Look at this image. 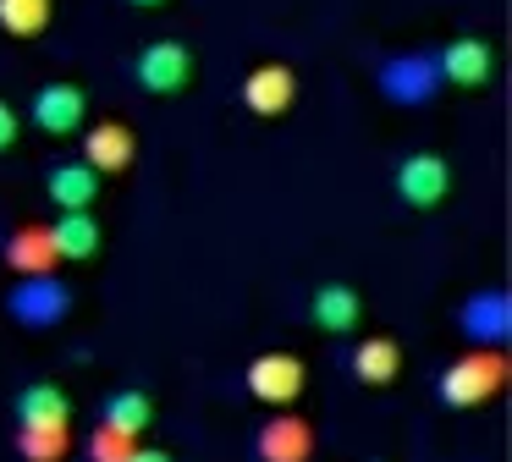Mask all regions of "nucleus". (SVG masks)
Masks as SVG:
<instances>
[{
  "label": "nucleus",
  "instance_id": "1",
  "mask_svg": "<svg viewBox=\"0 0 512 462\" xmlns=\"http://www.w3.org/2000/svg\"><path fill=\"white\" fill-rule=\"evenodd\" d=\"M375 88L386 105L397 110H430L435 99L446 94L441 66H435V50H391L375 61Z\"/></svg>",
  "mask_w": 512,
  "mask_h": 462
},
{
  "label": "nucleus",
  "instance_id": "2",
  "mask_svg": "<svg viewBox=\"0 0 512 462\" xmlns=\"http://www.w3.org/2000/svg\"><path fill=\"white\" fill-rule=\"evenodd\" d=\"M501 385H507V358H501V347H468L463 358H452L441 369L435 396H441V407H452V413H468V407H485Z\"/></svg>",
  "mask_w": 512,
  "mask_h": 462
},
{
  "label": "nucleus",
  "instance_id": "3",
  "mask_svg": "<svg viewBox=\"0 0 512 462\" xmlns=\"http://www.w3.org/2000/svg\"><path fill=\"white\" fill-rule=\"evenodd\" d=\"M6 314L23 330H56L72 314V281L61 270H39V275H17L6 292Z\"/></svg>",
  "mask_w": 512,
  "mask_h": 462
},
{
  "label": "nucleus",
  "instance_id": "4",
  "mask_svg": "<svg viewBox=\"0 0 512 462\" xmlns=\"http://www.w3.org/2000/svg\"><path fill=\"white\" fill-rule=\"evenodd\" d=\"M133 83L144 88L149 99H177L182 88L193 83V50L182 39H149L144 50L133 55Z\"/></svg>",
  "mask_w": 512,
  "mask_h": 462
},
{
  "label": "nucleus",
  "instance_id": "5",
  "mask_svg": "<svg viewBox=\"0 0 512 462\" xmlns=\"http://www.w3.org/2000/svg\"><path fill=\"white\" fill-rule=\"evenodd\" d=\"M28 127L45 132V138H72V132L89 127V94L67 77H50L28 99Z\"/></svg>",
  "mask_w": 512,
  "mask_h": 462
},
{
  "label": "nucleus",
  "instance_id": "6",
  "mask_svg": "<svg viewBox=\"0 0 512 462\" xmlns=\"http://www.w3.org/2000/svg\"><path fill=\"white\" fill-rule=\"evenodd\" d=\"M391 187H397V198L408 209H435V204H446V193H452V165H446V154H435V149H413V154L397 160Z\"/></svg>",
  "mask_w": 512,
  "mask_h": 462
},
{
  "label": "nucleus",
  "instance_id": "7",
  "mask_svg": "<svg viewBox=\"0 0 512 462\" xmlns=\"http://www.w3.org/2000/svg\"><path fill=\"white\" fill-rule=\"evenodd\" d=\"M457 330H463L468 347H507L512 336V297L501 286H485V292L463 297L457 303Z\"/></svg>",
  "mask_w": 512,
  "mask_h": 462
},
{
  "label": "nucleus",
  "instance_id": "8",
  "mask_svg": "<svg viewBox=\"0 0 512 462\" xmlns=\"http://www.w3.org/2000/svg\"><path fill=\"white\" fill-rule=\"evenodd\" d=\"M303 380H309V369L292 352H259L248 363V396H259L265 407H292L303 396Z\"/></svg>",
  "mask_w": 512,
  "mask_h": 462
},
{
  "label": "nucleus",
  "instance_id": "9",
  "mask_svg": "<svg viewBox=\"0 0 512 462\" xmlns=\"http://www.w3.org/2000/svg\"><path fill=\"white\" fill-rule=\"evenodd\" d=\"M254 457L259 462H309L314 457V429L292 407H276L265 424L254 429Z\"/></svg>",
  "mask_w": 512,
  "mask_h": 462
},
{
  "label": "nucleus",
  "instance_id": "10",
  "mask_svg": "<svg viewBox=\"0 0 512 462\" xmlns=\"http://www.w3.org/2000/svg\"><path fill=\"white\" fill-rule=\"evenodd\" d=\"M435 66H441L446 88H485L490 77H496V50H490V39H479V33H463V39L435 50Z\"/></svg>",
  "mask_w": 512,
  "mask_h": 462
},
{
  "label": "nucleus",
  "instance_id": "11",
  "mask_svg": "<svg viewBox=\"0 0 512 462\" xmlns=\"http://www.w3.org/2000/svg\"><path fill=\"white\" fill-rule=\"evenodd\" d=\"M50 226V242H56V259L61 264H89L100 259L105 248V226L94 209H56V220H45Z\"/></svg>",
  "mask_w": 512,
  "mask_h": 462
},
{
  "label": "nucleus",
  "instance_id": "12",
  "mask_svg": "<svg viewBox=\"0 0 512 462\" xmlns=\"http://www.w3.org/2000/svg\"><path fill=\"white\" fill-rule=\"evenodd\" d=\"M100 193H105V176L94 171L89 160H50V171H45V198L56 209H94L100 204Z\"/></svg>",
  "mask_w": 512,
  "mask_h": 462
},
{
  "label": "nucleus",
  "instance_id": "13",
  "mask_svg": "<svg viewBox=\"0 0 512 462\" xmlns=\"http://www.w3.org/2000/svg\"><path fill=\"white\" fill-rule=\"evenodd\" d=\"M83 160H89L100 176L133 171V160H138L133 127H127V121H94V127H83Z\"/></svg>",
  "mask_w": 512,
  "mask_h": 462
},
{
  "label": "nucleus",
  "instance_id": "14",
  "mask_svg": "<svg viewBox=\"0 0 512 462\" xmlns=\"http://www.w3.org/2000/svg\"><path fill=\"white\" fill-rule=\"evenodd\" d=\"M309 319L325 336H347V330H358V319H364V297L347 281H325V286H314V297H309Z\"/></svg>",
  "mask_w": 512,
  "mask_h": 462
},
{
  "label": "nucleus",
  "instance_id": "15",
  "mask_svg": "<svg viewBox=\"0 0 512 462\" xmlns=\"http://www.w3.org/2000/svg\"><path fill=\"white\" fill-rule=\"evenodd\" d=\"M292 99H298V77L281 61H265L243 77V105L254 116H281V110H292Z\"/></svg>",
  "mask_w": 512,
  "mask_h": 462
},
{
  "label": "nucleus",
  "instance_id": "16",
  "mask_svg": "<svg viewBox=\"0 0 512 462\" xmlns=\"http://www.w3.org/2000/svg\"><path fill=\"white\" fill-rule=\"evenodd\" d=\"M0 253H6V270H12V275H39V270H56V264H61L45 220H34V226H17Z\"/></svg>",
  "mask_w": 512,
  "mask_h": 462
},
{
  "label": "nucleus",
  "instance_id": "17",
  "mask_svg": "<svg viewBox=\"0 0 512 462\" xmlns=\"http://www.w3.org/2000/svg\"><path fill=\"white\" fill-rule=\"evenodd\" d=\"M402 374V341L397 336H364L353 347V380L358 385H391Z\"/></svg>",
  "mask_w": 512,
  "mask_h": 462
},
{
  "label": "nucleus",
  "instance_id": "18",
  "mask_svg": "<svg viewBox=\"0 0 512 462\" xmlns=\"http://www.w3.org/2000/svg\"><path fill=\"white\" fill-rule=\"evenodd\" d=\"M17 424H72V402L56 380H34L17 391Z\"/></svg>",
  "mask_w": 512,
  "mask_h": 462
},
{
  "label": "nucleus",
  "instance_id": "19",
  "mask_svg": "<svg viewBox=\"0 0 512 462\" xmlns=\"http://www.w3.org/2000/svg\"><path fill=\"white\" fill-rule=\"evenodd\" d=\"M100 424H116V429H127V435H144V429L155 424V402H149L144 385H122V391H111L100 402Z\"/></svg>",
  "mask_w": 512,
  "mask_h": 462
},
{
  "label": "nucleus",
  "instance_id": "20",
  "mask_svg": "<svg viewBox=\"0 0 512 462\" xmlns=\"http://www.w3.org/2000/svg\"><path fill=\"white\" fill-rule=\"evenodd\" d=\"M72 446V424H17V457L23 462H61Z\"/></svg>",
  "mask_w": 512,
  "mask_h": 462
},
{
  "label": "nucleus",
  "instance_id": "21",
  "mask_svg": "<svg viewBox=\"0 0 512 462\" xmlns=\"http://www.w3.org/2000/svg\"><path fill=\"white\" fill-rule=\"evenodd\" d=\"M56 17V0H0V28L12 39H39Z\"/></svg>",
  "mask_w": 512,
  "mask_h": 462
},
{
  "label": "nucleus",
  "instance_id": "22",
  "mask_svg": "<svg viewBox=\"0 0 512 462\" xmlns=\"http://www.w3.org/2000/svg\"><path fill=\"white\" fill-rule=\"evenodd\" d=\"M133 440L138 435H127V429H116V424H94L89 440H83V457H89V462H127Z\"/></svg>",
  "mask_w": 512,
  "mask_h": 462
},
{
  "label": "nucleus",
  "instance_id": "23",
  "mask_svg": "<svg viewBox=\"0 0 512 462\" xmlns=\"http://www.w3.org/2000/svg\"><path fill=\"white\" fill-rule=\"evenodd\" d=\"M17 138H23V110H17L12 99H0V154L12 149Z\"/></svg>",
  "mask_w": 512,
  "mask_h": 462
},
{
  "label": "nucleus",
  "instance_id": "24",
  "mask_svg": "<svg viewBox=\"0 0 512 462\" xmlns=\"http://www.w3.org/2000/svg\"><path fill=\"white\" fill-rule=\"evenodd\" d=\"M127 462H177V457H171V451H160V446H138V440H133Z\"/></svg>",
  "mask_w": 512,
  "mask_h": 462
},
{
  "label": "nucleus",
  "instance_id": "25",
  "mask_svg": "<svg viewBox=\"0 0 512 462\" xmlns=\"http://www.w3.org/2000/svg\"><path fill=\"white\" fill-rule=\"evenodd\" d=\"M122 6H133V11H155V6H166V0H122Z\"/></svg>",
  "mask_w": 512,
  "mask_h": 462
}]
</instances>
